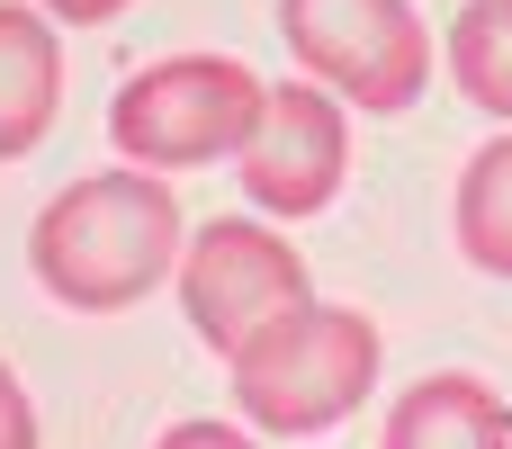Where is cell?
<instances>
[{"instance_id": "cell-3", "label": "cell", "mask_w": 512, "mask_h": 449, "mask_svg": "<svg viewBox=\"0 0 512 449\" xmlns=\"http://www.w3.org/2000/svg\"><path fill=\"white\" fill-rule=\"evenodd\" d=\"M261 72L234 54H171L144 63L117 99H108V144L135 171H198V162H234L252 117H261Z\"/></svg>"}, {"instance_id": "cell-1", "label": "cell", "mask_w": 512, "mask_h": 449, "mask_svg": "<svg viewBox=\"0 0 512 449\" xmlns=\"http://www.w3.org/2000/svg\"><path fill=\"white\" fill-rule=\"evenodd\" d=\"M180 243H189V207L171 198L162 171L126 162L45 198V216L27 225V270L72 315H126L171 279Z\"/></svg>"}, {"instance_id": "cell-2", "label": "cell", "mask_w": 512, "mask_h": 449, "mask_svg": "<svg viewBox=\"0 0 512 449\" xmlns=\"http://www.w3.org/2000/svg\"><path fill=\"white\" fill-rule=\"evenodd\" d=\"M378 360H387V351H378V324H369L360 306L306 297V306H288L261 342H243V351L225 360V378H234V405H243L252 432L315 441V432L351 423V414L378 396Z\"/></svg>"}, {"instance_id": "cell-4", "label": "cell", "mask_w": 512, "mask_h": 449, "mask_svg": "<svg viewBox=\"0 0 512 449\" xmlns=\"http://www.w3.org/2000/svg\"><path fill=\"white\" fill-rule=\"evenodd\" d=\"M171 279H180V306H189V324H198V342H207L216 360H234V351L261 342L288 306L315 297V288H306V252H297L279 225H261V216H216V225H198V234L180 243V261H171Z\"/></svg>"}, {"instance_id": "cell-13", "label": "cell", "mask_w": 512, "mask_h": 449, "mask_svg": "<svg viewBox=\"0 0 512 449\" xmlns=\"http://www.w3.org/2000/svg\"><path fill=\"white\" fill-rule=\"evenodd\" d=\"M45 9H54L63 27H108V18H117L126 0H45Z\"/></svg>"}, {"instance_id": "cell-10", "label": "cell", "mask_w": 512, "mask_h": 449, "mask_svg": "<svg viewBox=\"0 0 512 449\" xmlns=\"http://www.w3.org/2000/svg\"><path fill=\"white\" fill-rule=\"evenodd\" d=\"M450 72H459V90H468L486 117L512 126V0H468V9H459V27H450Z\"/></svg>"}, {"instance_id": "cell-5", "label": "cell", "mask_w": 512, "mask_h": 449, "mask_svg": "<svg viewBox=\"0 0 512 449\" xmlns=\"http://www.w3.org/2000/svg\"><path fill=\"white\" fill-rule=\"evenodd\" d=\"M288 54L306 63V81H324L333 99L396 117L423 99L432 81V36L414 18V0H279Z\"/></svg>"}, {"instance_id": "cell-6", "label": "cell", "mask_w": 512, "mask_h": 449, "mask_svg": "<svg viewBox=\"0 0 512 449\" xmlns=\"http://www.w3.org/2000/svg\"><path fill=\"white\" fill-rule=\"evenodd\" d=\"M243 198L261 216H324L342 171H351V126L324 81H270L261 117L243 135Z\"/></svg>"}, {"instance_id": "cell-8", "label": "cell", "mask_w": 512, "mask_h": 449, "mask_svg": "<svg viewBox=\"0 0 512 449\" xmlns=\"http://www.w3.org/2000/svg\"><path fill=\"white\" fill-rule=\"evenodd\" d=\"M54 108H63V45L36 0H0V162L45 144Z\"/></svg>"}, {"instance_id": "cell-12", "label": "cell", "mask_w": 512, "mask_h": 449, "mask_svg": "<svg viewBox=\"0 0 512 449\" xmlns=\"http://www.w3.org/2000/svg\"><path fill=\"white\" fill-rule=\"evenodd\" d=\"M153 449H261L252 432H234V423H171Z\"/></svg>"}, {"instance_id": "cell-11", "label": "cell", "mask_w": 512, "mask_h": 449, "mask_svg": "<svg viewBox=\"0 0 512 449\" xmlns=\"http://www.w3.org/2000/svg\"><path fill=\"white\" fill-rule=\"evenodd\" d=\"M0 449H36V405L9 369H0Z\"/></svg>"}, {"instance_id": "cell-7", "label": "cell", "mask_w": 512, "mask_h": 449, "mask_svg": "<svg viewBox=\"0 0 512 449\" xmlns=\"http://www.w3.org/2000/svg\"><path fill=\"white\" fill-rule=\"evenodd\" d=\"M378 449H512V405L486 378L441 369V378H414V387L387 405Z\"/></svg>"}, {"instance_id": "cell-9", "label": "cell", "mask_w": 512, "mask_h": 449, "mask_svg": "<svg viewBox=\"0 0 512 449\" xmlns=\"http://www.w3.org/2000/svg\"><path fill=\"white\" fill-rule=\"evenodd\" d=\"M450 225H459V252L486 279H512V135H495V144L468 153L459 198H450Z\"/></svg>"}]
</instances>
